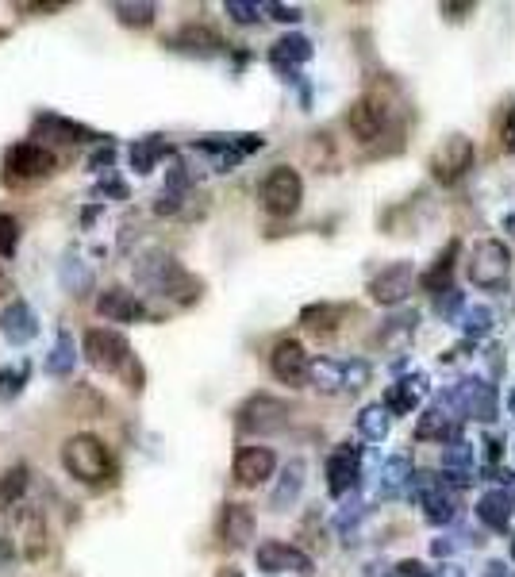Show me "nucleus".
Returning a JSON list of instances; mask_svg holds the SVG:
<instances>
[{
    "mask_svg": "<svg viewBox=\"0 0 515 577\" xmlns=\"http://www.w3.org/2000/svg\"><path fill=\"white\" fill-rule=\"evenodd\" d=\"M220 539L227 547H246L254 539V512L250 504H239V501H227L220 512Z\"/></svg>",
    "mask_w": 515,
    "mask_h": 577,
    "instance_id": "4be33fe9",
    "label": "nucleus"
},
{
    "mask_svg": "<svg viewBox=\"0 0 515 577\" xmlns=\"http://www.w3.org/2000/svg\"><path fill=\"white\" fill-rule=\"evenodd\" d=\"M273 470H277V454L270 447H243V451L235 454V462H231V477L243 489L262 485L266 477H273Z\"/></svg>",
    "mask_w": 515,
    "mask_h": 577,
    "instance_id": "dca6fc26",
    "label": "nucleus"
},
{
    "mask_svg": "<svg viewBox=\"0 0 515 577\" xmlns=\"http://www.w3.org/2000/svg\"><path fill=\"white\" fill-rule=\"evenodd\" d=\"M308 381L316 385L319 393H346V362L316 358L312 370H308Z\"/></svg>",
    "mask_w": 515,
    "mask_h": 577,
    "instance_id": "c85d7f7f",
    "label": "nucleus"
},
{
    "mask_svg": "<svg viewBox=\"0 0 515 577\" xmlns=\"http://www.w3.org/2000/svg\"><path fill=\"white\" fill-rule=\"evenodd\" d=\"M97 193L104 197V193H112V197H123V185L116 181V177H108V181H100L97 185Z\"/></svg>",
    "mask_w": 515,
    "mask_h": 577,
    "instance_id": "603ef678",
    "label": "nucleus"
},
{
    "mask_svg": "<svg viewBox=\"0 0 515 577\" xmlns=\"http://www.w3.org/2000/svg\"><path fill=\"white\" fill-rule=\"evenodd\" d=\"M20 247V220L16 216H0V258H12Z\"/></svg>",
    "mask_w": 515,
    "mask_h": 577,
    "instance_id": "c03bdc74",
    "label": "nucleus"
},
{
    "mask_svg": "<svg viewBox=\"0 0 515 577\" xmlns=\"http://www.w3.org/2000/svg\"><path fill=\"white\" fill-rule=\"evenodd\" d=\"M431 177L439 181V185H454V181H462L466 170H473V139L462 135V131H454V135H446L439 147L431 151Z\"/></svg>",
    "mask_w": 515,
    "mask_h": 577,
    "instance_id": "9d476101",
    "label": "nucleus"
},
{
    "mask_svg": "<svg viewBox=\"0 0 515 577\" xmlns=\"http://www.w3.org/2000/svg\"><path fill=\"white\" fill-rule=\"evenodd\" d=\"M431 554H439V558L454 554V539H435V543H431Z\"/></svg>",
    "mask_w": 515,
    "mask_h": 577,
    "instance_id": "5fc2aeb1",
    "label": "nucleus"
},
{
    "mask_svg": "<svg viewBox=\"0 0 515 577\" xmlns=\"http://www.w3.org/2000/svg\"><path fill=\"white\" fill-rule=\"evenodd\" d=\"M343 316H346L343 304H308V308L300 312V324L312 327V331H335Z\"/></svg>",
    "mask_w": 515,
    "mask_h": 577,
    "instance_id": "4c0bfd02",
    "label": "nucleus"
},
{
    "mask_svg": "<svg viewBox=\"0 0 515 577\" xmlns=\"http://www.w3.org/2000/svg\"><path fill=\"white\" fill-rule=\"evenodd\" d=\"M112 147H104V151H97L93 154V158H89V170H100V166H104V170H108V166H112Z\"/></svg>",
    "mask_w": 515,
    "mask_h": 577,
    "instance_id": "3c124183",
    "label": "nucleus"
},
{
    "mask_svg": "<svg viewBox=\"0 0 515 577\" xmlns=\"http://www.w3.org/2000/svg\"><path fill=\"white\" fill-rule=\"evenodd\" d=\"M512 562H515V539H512Z\"/></svg>",
    "mask_w": 515,
    "mask_h": 577,
    "instance_id": "bf43d9fd",
    "label": "nucleus"
},
{
    "mask_svg": "<svg viewBox=\"0 0 515 577\" xmlns=\"http://www.w3.org/2000/svg\"><path fill=\"white\" fill-rule=\"evenodd\" d=\"M193 151L216 170V174H227L243 162L246 154L262 151V135H204L193 143Z\"/></svg>",
    "mask_w": 515,
    "mask_h": 577,
    "instance_id": "423d86ee",
    "label": "nucleus"
},
{
    "mask_svg": "<svg viewBox=\"0 0 515 577\" xmlns=\"http://www.w3.org/2000/svg\"><path fill=\"white\" fill-rule=\"evenodd\" d=\"M62 466L85 485H100L112 477V458L97 435H70L62 443Z\"/></svg>",
    "mask_w": 515,
    "mask_h": 577,
    "instance_id": "7ed1b4c3",
    "label": "nucleus"
},
{
    "mask_svg": "<svg viewBox=\"0 0 515 577\" xmlns=\"http://www.w3.org/2000/svg\"><path fill=\"white\" fill-rule=\"evenodd\" d=\"M431 577H466V570L450 562V566H439V570H431Z\"/></svg>",
    "mask_w": 515,
    "mask_h": 577,
    "instance_id": "6e6d98bb",
    "label": "nucleus"
},
{
    "mask_svg": "<svg viewBox=\"0 0 515 577\" xmlns=\"http://www.w3.org/2000/svg\"><path fill=\"white\" fill-rule=\"evenodd\" d=\"M508 412H512V420H515V385H512V393H508Z\"/></svg>",
    "mask_w": 515,
    "mask_h": 577,
    "instance_id": "13d9d810",
    "label": "nucleus"
},
{
    "mask_svg": "<svg viewBox=\"0 0 515 577\" xmlns=\"http://www.w3.org/2000/svg\"><path fill=\"white\" fill-rule=\"evenodd\" d=\"M97 312L104 320H112V324H135V320H143L147 316V304L139 301L135 293H127L120 285H112V289H104L97 297Z\"/></svg>",
    "mask_w": 515,
    "mask_h": 577,
    "instance_id": "f3484780",
    "label": "nucleus"
},
{
    "mask_svg": "<svg viewBox=\"0 0 515 577\" xmlns=\"http://www.w3.org/2000/svg\"><path fill=\"white\" fill-rule=\"evenodd\" d=\"M266 12H270V20H281V24H300V20H304V12H300L296 4H277V0H270Z\"/></svg>",
    "mask_w": 515,
    "mask_h": 577,
    "instance_id": "49530a36",
    "label": "nucleus"
},
{
    "mask_svg": "<svg viewBox=\"0 0 515 577\" xmlns=\"http://www.w3.org/2000/svg\"><path fill=\"white\" fill-rule=\"evenodd\" d=\"M412 293H416V266L412 262H393V266H385L381 274L369 281V297L377 304H385V308L404 304Z\"/></svg>",
    "mask_w": 515,
    "mask_h": 577,
    "instance_id": "ddd939ff",
    "label": "nucleus"
},
{
    "mask_svg": "<svg viewBox=\"0 0 515 577\" xmlns=\"http://www.w3.org/2000/svg\"><path fill=\"white\" fill-rule=\"evenodd\" d=\"M327 493L335 501H346L358 485H362V451L350 447V443H339L335 451L327 454Z\"/></svg>",
    "mask_w": 515,
    "mask_h": 577,
    "instance_id": "9b49d317",
    "label": "nucleus"
},
{
    "mask_svg": "<svg viewBox=\"0 0 515 577\" xmlns=\"http://www.w3.org/2000/svg\"><path fill=\"white\" fill-rule=\"evenodd\" d=\"M74 366H77L74 335H70V331H58V335H54V347H50V354H47V374L66 377V374H74Z\"/></svg>",
    "mask_w": 515,
    "mask_h": 577,
    "instance_id": "72a5a7b5",
    "label": "nucleus"
},
{
    "mask_svg": "<svg viewBox=\"0 0 515 577\" xmlns=\"http://www.w3.org/2000/svg\"><path fill=\"white\" fill-rule=\"evenodd\" d=\"M216 577H243V570H235V566H223V570H220Z\"/></svg>",
    "mask_w": 515,
    "mask_h": 577,
    "instance_id": "4d7b16f0",
    "label": "nucleus"
},
{
    "mask_svg": "<svg viewBox=\"0 0 515 577\" xmlns=\"http://www.w3.org/2000/svg\"><path fill=\"white\" fill-rule=\"evenodd\" d=\"M35 131H39V135H47V139H58V143H81V139H97L89 127L70 124V120H62V116H39V120H35Z\"/></svg>",
    "mask_w": 515,
    "mask_h": 577,
    "instance_id": "2f4dec72",
    "label": "nucleus"
},
{
    "mask_svg": "<svg viewBox=\"0 0 515 577\" xmlns=\"http://www.w3.org/2000/svg\"><path fill=\"white\" fill-rule=\"evenodd\" d=\"M135 281L173 304H193L200 297V281L166 251L139 254L135 258Z\"/></svg>",
    "mask_w": 515,
    "mask_h": 577,
    "instance_id": "f257e3e1",
    "label": "nucleus"
},
{
    "mask_svg": "<svg viewBox=\"0 0 515 577\" xmlns=\"http://www.w3.org/2000/svg\"><path fill=\"white\" fill-rule=\"evenodd\" d=\"M166 139L162 135H147V139H135V147H131V170L135 174H150L162 158H166Z\"/></svg>",
    "mask_w": 515,
    "mask_h": 577,
    "instance_id": "473e14b6",
    "label": "nucleus"
},
{
    "mask_svg": "<svg viewBox=\"0 0 515 577\" xmlns=\"http://www.w3.org/2000/svg\"><path fill=\"white\" fill-rule=\"evenodd\" d=\"M312 58V39L304 35H281L270 47V66L277 74H296V66H304Z\"/></svg>",
    "mask_w": 515,
    "mask_h": 577,
    "instance_id": "5701e85b",
    "label": "nucleus"
},
{
    "mask_svg": "<svg viewBox=\"0 0 515 577\" xmlns=\"http://www.w3.org/2000/svg\"><path fill=\"white\" fill-rule=\"evenodd\" d=\"M123 27H150L154 24V4H112Z\"/></svg>",
    "mask_w": 515,
    "mask_h": 577,
    "instance_id": "a19ab883",
    "label": "nucleus"
},
{
    "mask_svg": "<svg viewBox=\"0 0 515 577\" xmlns=\"http://www.w3.org/2000/svg\"><path fill=\"white\" fill-rule=\"evenodd\" d=\"M185 193H189V170H185L181 162H173L170 177H166V189H162V197H158V212H162V216L177 212L181 201H185Z\"/></svg>",
    "mask_w": 515,
    "mask_h": 577,
    "instance_id": "f704fd0d",
    "label": "nucleus"
},
{
    "mask_svg": "<svg viewBox=\"0 0 515 577\" xmlns=\"http://www.w3.org/2000/svg\"><path fill=\"white\" fill-rule=\"evenodd\" d=\"M258 197H262V208L270 216H293L304 201V181L293 166H273L262 181V189H258Z\"/></svg>",
    "mask_w": 515,
    "mask_h": 577,
    "instance_id": "1a4fd4ad",
    "label": "nucleus"
},
{
    "mask_svg": "<svg viewBox=\"0 0 515 577\" xmlns=\"http://www.w3.org/2000/svg\"><path fill=\"white\" fill-rule=\"evenodd\" d=\"M170 47H173V51H189V54H220L223 51V39L216 35V31H212V27L189 24V27H181V31L173 35Z\"/></svg>",
    "mask_w": 515,
    "mask_h": 577,
    "instance_id": "a878e982",
    "label": "nucleus"
},
{
    "mask_svg": "<svg viewBox=\"0 0 515 577\" xmlns=\"http://www.w3.org/2000/svg\"><path fill=\"white\" fill-rule=\"evenodd\" d=\"M442 408L462 412V416L481 420V424H492V420H496V385H489L485 377H462V381L442 397Z\"/></svg>",
    "mask_w": 515,
    "mask_h": 577,
    "instance_id": "20e7f679",
    "label": "nucleus"
},
{
    "mask_svg": "<svg viewBox=\"0 0 515 577\" xmlns=\"http://www.w3.org/2000/svg\"><path fill=\"white\" fill-rule=\"evenodd\" d=\"M385 124H389V112H385V104L377 101V97H358V101L350 104V112H346V127H350V135L358 143L381 139Z\"/></svg>",
    "mask_w": 515,
    "mask_h": 577,
    "instance_id": "2eb2a0df",
    "label": "nucleus"
},
{
    "mask_svg": "<svg viewBox=\"0 0 515 577\" xmlns=\"http://www.w3.org/2000/svg\"><path fill=\"white\" fill-rule=\"evenodd\" d=\"M435 312H439L442 320H450V324H458L462 320V312H466V293H458L454 285L435 297Z\"/></svg>",
    "mask_w": 515,
    "mask_h": 577,
    "instance_id": "ea45409f",
    "label": "nucleus"
},
{
    "mask_svg": "<svg viewBox=\"0 0 515 577\" xmlns=\"http://www.w3.org/2000/svg\"><path fill=\"white\" fill-rule=\"evenodd\" d=\"M458 251H462V243L458 239H450L439 254H435V262H431V270H423L419 274V285L427 289V293H446L450 289V277H454V266H458Z\"/></svg>",
    "mask_w": 515,
    "mask_h": 577,
    "instance_id": "b1692460",
    "label": "nucleus"
},
{
    "mask_svg": "<svg viewBox=\"0 0 515 577\" xmlns=\"http://www.w3.org/2000/svg\"><path fill=\"white\" fill-rule=\"evenodd\" d=\"M270 370L273 377L281 381V385H304L308 381V370H312V358H308V351L296 343V339H281L277 347H273L270 354Z\"/></svg>",
    "mask_w": 515,
    "mask_h": 577,
    "instance_id": "4468645a",
    "label": "nucleus"
},
{
    "mask_svg": "<svg viewBox=\"0 0 515 577\" xmlns=\"http://www.w3.org/2000/svg\"><path fill=\"white\" fill-rule=\"evenodd\" d=\"M393 577H431V570H427L423 562H416V558H404L393 570Z\"/></svg>",
    "mask_w": 515,
    "mask_h": 577,
    "instance_id": "09e8293b",
    "label": "nucleus"
},
{
    "mask_svg": "<svg viewBox=\"0 0 515 577\" xmlns=\"http://www.w3.org/2000/svg\"><path fill=\"white\" fill-rule=\"evenodd\" d=\"M254 562H258L262 574H300V577L316 574V562L300 551V547L281 543V539H266V543L254 551Z\"/></svg>",
    "mask_w": 515,
    "mask_h": 577,
    "instance_id": "f8f14e48",
    "label": "nucleus"
},
{
    "mask_svg": "<svg viewBox=\"0 0 515 577\" xmlns=\"http://www.w3.org/2000/svg\"><path fill=\"white\" fill-rule=\"evenodd\" d=\"M85 362L100 370V374H123L127 366H131V343L123 339L120 331H112V327H93L89 335H85Z\"/></svg>",
    "mask_w": 515,
    "mask_h": 577,
    "instance_id": "39448f33",
    "label": "nucleus"
},
{
    "mask_svg": "<svg viewBox=\"0 0 515 577\" xmlns=\"http://www.w3.org/2000/svg\"><path fill=\"white\" fill-rule=\"evenodd\" d=\"M0 335H4L12 347H27V343L39 335V320H35L31 304L24 301L4 304V312H0Z\"/></svg>",
    "mask_w": 515,
    "mask_h": 577,
    "instance_id": "a211bd4d",
    "label": "nucleus"
},
{
    "mask_svg": "<svg viewBox=\"0 0 515 577\" xmlns=\"http://www.w3.org/2000/svg\"><path fill=\"white\" fill-rule=\"evenodd\" d=\"M412 497L423 508L427 524H454L458 520V497L450 493V485L442 481V474H416L412 477Z\"/></svg>",
    "mask_w": 515,
    "mask_h": 577,
    "instance_id": "0eeeda50",
    "label": "nucleus"
},
{
    "mask_svg": "<svg viewBox=\"0 0 515 577\" xmlns=\"http://www.w3.org/2000/svg\"><path fill=\"white\" fill-rule=\"evenodd\" d=\"M458 327L466 331L469 343H473V339H485V335H492V327H496V312H492L489 304H473V308L462 312Z\"/></svg>",
    "mask_w": 515,
    "mask_h": 577,
    "instance_id": "e433bc0d",
    "label": "nucleus"
},
{
    "mask_svg": "<svg viewBox=\"0 0 515 577\" xmlns=\"http://www.w3.org/2000/svg\"><path fill=\"white\" fill-rule=\"evenodd\" d=\"M50 170H54V158L39 143H20L8 151V177L31 181V177H47Z\"/></svg>",
    "mask_w": 515,
    "mask_h": 577,
    "instance_id": "412c9836",
    "label": "nucleus"
},
{
    "mask_svg": "<svg viewBox=\"0 0 515 577\" xmlns=\"http://www.w3.org/2000/svg\"><path fill=\"white\" fill-rule=\"evenodd\" d=\"M416 439H423V443H458L462 439V416H450L442 404H435L419 416Z\"/></svg>",
    "mask_w": 515,
    "mask_h": 577,
    "instance_id": "6ab92c4d",
    "label": "nucleus"
},
{
    "mask_svg": "<svg viewBox=\"0 0 515 577\" xmlns=\"http://www.w3.org/2000/svg\"><path fill=\"white\" fill-rule=\"evenodd\" d=\"M235 424L243 435H273L289 424V404L281 397H270V393H254L239 404L235 412Z\"/></svg>",
    "mask_w": 515,
    "mask_h": 577,
    "instance_id": "6e6552de",
    "label": "nucleus"
},
{
    "mask_svg": "<svg viewBox=\"0 0 515 577\" xmlns=\"http://www.w3.org/2000/svg\"><path fill=\"white\" fill-rule=\"evenodd\" d=\"M473 12H477V4H473V0H462V4H458V0H454V4L446 0V4H442V16H446V20H454V24H462V20L473 16Z\"/></svg>",
    "mask_w": 515,
    "mask_h": 577,
    "instance_id": "de8ad7c7",
    "label": "nucleus"
},
{
    "mask_svg": "<svg viewBox=\"0 0 515 577\" xmlns=\"http://www.w3.org/2000/svg\"><path fill=\"white\" fill-rule=\"evenodd\" d=\"M504 147L515 154V104L508 108V120H504Z\"/></svg>",
    "mask_w": 515,
    "mask_h": 577,
    "instance_id": "8fccbe9b",
    "label": "nucleus"
},
{
    "mask_svg": "<svg viewBox=\"0 0 515 577\" xmlns=\"http://www.w3.org/2000/svg\"><path fill=\"white\" fill-rule=\"evenodd\" d=\"M58 281H62V289H66V293H74V297H81V293H89V289H93V274H89V266H85L74 251L62 254Z\"/></svg>",
    "mask_w": 515,
    "mask_h": 577,
    "instance_id": "7c9ffc66",
    "label": "nucleus"
},
{
    "mask_svg": "<svg viewBox=\"0 0 515 577\" xmlns=\"http://www.w3.org/2000/svg\"><path fill=\"white\" fill-rule=\"evenodd\" d=\"M20 535H24V554L35 562L43 554V543H47V527H43V512L27 508L24 504V516H20Z\"/></svg>",
    "mask_w": 515,
    "mask_h": 577,
    "instance_id": "c9c22d12",
    "label": "nucleus"
},
{
    "mask_svg": "<svg viewBox=\"0 0 515 577\" xmlns=\"http://www.w3.org/2000/svg\"><path fill=\"white\" fill-rule=\"evenodd\" d=\"M27 489V470L24 466H12V470H4L0 474V512H8V508H20V497H24Z\"/></svg>",
    "mask_w": 515,
    "mask_h": 577,
    "instance_id": "58836bf2",
    "label": "nucleus"
},
{
    "mask_svg": "<svg viewBox=\"0 0 515 577\" xmlns=\"http://www.w3.org/2000/svg\"><path fill=\"white\" fill-rule=\"evenodd\" d=\"M485 577H515V570H508V562H489Z\"/></svg>",
    "mask_w": 515,
    "mask_h": 577,
    "instance_id": "864d4df0",
    "label": "nucleus"
},
{
    "mask_svg": "<svg viewBox=\"0 0 515 577\" xmlns=\"http://www.w3.org/2000/svg\"><path fill=\"white\" fill-rule=\"evenodd\" d=\"M431 393V377L427 374H408L404 381H396L389 385V393H385V408L393 412V416H408V412H416L419 401Z\"/></svg>",
    "mask_w": 515,
    "mask_h": 577,
    "instance_id": "aec40b11",
    "label": "nucleus"
},
{
    "mask_svg": "<svg viewBox=\"0 0 515 577\" xmlns=\"http://www.w3.org/2000/svg\"><path fill=\"white\" fill-rule=\"evenodd\" d=\"M412 458L408 454H393V458H385L381 462V497H400L408 485H412Z\"/></svg>",
    "mask_w": 515,
    "mask_h": 577,
    "instance_id": "bb28decb",
    "label": "nucleus"
},
{
    "mask_svg": "<svg viewBox=\"0 0 515 577\" xmlns=\"http://www.w3.org/2000/svg\"><path fill=\"white\" fill-rule=\"evenodd\" d=\"M223 12L235 20V24H258V16L266 12V4H254V0H227L223 4Z\"/></svg>",
    "mask_w": 515,
    "mask_h": 577,
    "instance_id": "79ce46f5",
    "label": "nucleus"
},
{
    "mask_svg": "<svg viewBox=\"0 0 515 577\" xmlns=\"http://www.w3.org/2000/svg\"><path fill=\"white\" fill-rule=\"evenodd\" d=\"M24 381H27V366H4L0 370V401H16L20 397V389H24Z\"/></svg>",
    "mask_w": 515,
    "mask_h": 577,
    "instance_id": "37998d69",
    "label": "nucleus"
},
{
    "mask_svg": "<svg viewBox=\"0 0 515 577\" xmlns=\"http://www.w3.org/2000/svg\"><path fill=\"white\" fill-rule=\"evenodd\" d=\"M512 512H515V501L512 493H504V489H489V493L477 501V520L489 527V531H508V527H512Z\"/></svg>",
    "mask_w": 515,
    "mask_h": 577,
    "instance_id": "393cba45",
    "label": "nucleus"
},
{
    "mask_svg": "<svg viewBox=\"0 0 515 577\" xmlns=\"http://www.w3.org/2000/svg\"><path fill=\"white\" fill-rule=\"evenodd\" d=\"M300 489H304V462H300V458H293V462L281 470V481H277V489H273L270 508H273V512H285V508H293L296 497H300Z\"/></svg>",
    "mask_w": 515,
    "mask_h": 577,
    "instance_id": "cd10ccee",
    "label": "nucleus"
},
{
    "mask_svg": "<svg viewBox=\"0 0 515 577\" xmlns=\"http://www.w3.org/2000/svg\"><path fill=\"white\" fill-rule=\"evenodd\" d=\"M512 501H515V481H512Z\"/></svg>",
    "mask_w": 515,
    "mask_h": 577,
    "instance_id": "052dcab7",
    "label": "nucleus"
},
{
    "mask_svg": "<svg viewBox=\"0 0 515 577\" xmlns=\"http://www.w3.org/2000/svg\"><path fill=\"white\" fill-rule=\"evenodd\" d=\"M389 427H393V412H389L385 404H366V408L358 412V435L369 439V443L389 439Z\"/></svg>",
    "mask_w": 515,
    "mask_h": 577,
    "instance_id": "c756f323",
    "label": "nucleus"
},
{
    "mask_svg": "<svg viewBox=\"0 0 515 577\" xmlns=\"http://www.w3.org/2000/svg\"><path fill=\"white\" fill-rule=\"evenodd\" d=\"M466 274L477 289H485V293H504L508 281H512V251H508L500 239H481V243L469 251Z\"/></svg>",
    "mask_w": 515,
    "mask_h": 577,
    "instance_id": "f03ea898",
    "label": "nucleus"
},
{
    "mask_svg": "<svg viewBox=\"0 0 515 577\" xmlns=\"http://www.w3.org/2000/svg\"><path fill=\"white\" fill-rule=\"evenodd\" d=\"M369 381V362H358V358H350L346 362V393H354V389H366Z\"/></svg>",
    "mask_w": 515,
    "mask_h": 577,
    "instance_id": "a18cd8bd",
    "label": "nucleus"
}]
</instances>
